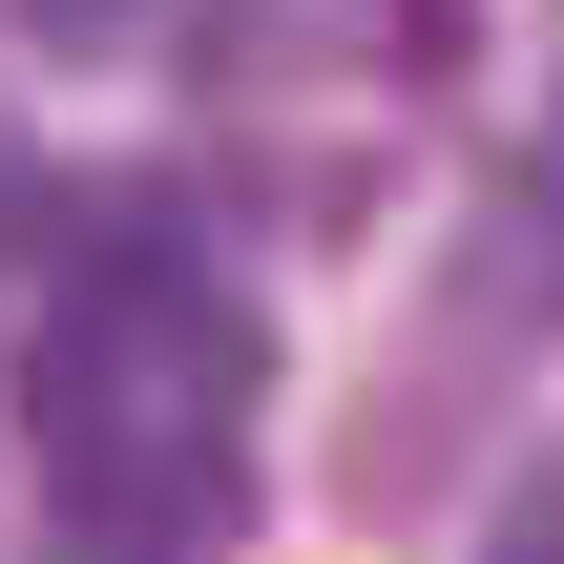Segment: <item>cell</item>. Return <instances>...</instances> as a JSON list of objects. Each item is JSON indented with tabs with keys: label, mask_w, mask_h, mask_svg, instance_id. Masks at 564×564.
Here are the masks:
<instances>
[{
	"label": "cell",
	"mask_w": 564,
	"mask_h": 564,
	"mask_svg": "<svg viewBox=\"0 0 564 564\" xmlns=\"http://www.w3.org/2000/svg\"><path fill=\"white\" fill-rule=\"evenodd\" d=\"M251 377H272V335L209 293V272H167V251H84V293H63V335L21 356V440H42V481L84 502V544L105 564H188L251 523Z\"/></svg>",
	"instance_id": "obj_1"
},
{
	"label": "cell",
	"mask_w": 564,
	"mask_h": 564,
	"mask_svg": "<svg viewBox=\"0 0 564 564\" xmlns=\"http://www.w3.org/2000/svg\"><path fill=\"white\" fill-rule=\"evenodd\" d=\"M0 21H21L42 63H126V42H147V0H0Z\"/></svg>",
	"instance_id": "obj_2"
},
{
	"label": "cell",
	"mask_w": 564,
	"mask_h": 564,
	"mask_svg": "<svg viewBox=\"0 0 564 564\" xmlns=\"http://www.w3.org/2000/svg\"><path fill=\"white\" fill-rule=\"evenodd\" d=\"M502 564H564V440H544V481H523V523H502Z\"/></svg>",
	"instance_id": "obj_3"
}]
</instances>
